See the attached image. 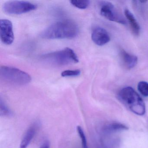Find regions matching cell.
<instances>
[{
  "label": "cell",
  "instance_id": "6da1fadb",
  "mask_svg": "<svg viewBox=\"0 0 148 148\" xmlns=\"http://www.w3.org/2000/svg\"><path fill=\"white\" fill-rule=\"evenodd\" d=\"M79 32L78 26L75 21L64 20L57 21L45 29L41 34L46 39H62L75 38Z\"/></svg>",
  "mask_w": 148,
  "mask_h": 148
},
{
  "label": "cell",
  "instance_id": "7a4b0ae2",
  "mask_svg": "<svg viewBox=\"0 0 148 148\" xmlns=\"http://www.w3.org/2000/svg\"><path fill=\"white\" fill-rule=\"evenodd\" d=\"M120 102L132 112L143 116L145 112V106L143 100L138 93L130 86L120 90L118 95Z\"/></svg>",
  "mask_w": 148,
  "mask_h": 148
},
{
  "label": "cell",
  "instance_id": "3957f363",
  "mask_svg": "<svg viewBox=\"0 0 148 148\" xmlns=\"http://www.w3.org/2000/svg\"><path fill=\"white\" fill-rule=\"evenodd\" d=\"M41 59L46 62L58 66L76 64L79 61L75 52L68 47L60 51L45 54L42 56Z\"/></svg>",
  "mask_w": 148,
  "mask_h": 148
},
{
  "label": "cell",
  "instance_id": "277c9868",
  "mask_svg": "<svg viewBox=\"0 0 148 148\" xmlns=\"http://www.w3.org/2000/svg\"><path fill=\"white\" fill-rule=\"evenodd\" d=\"M0 76L5 82L16 85H25L29 84L32 80L29 74L13 66H1Z\"/></svg>",
  "mask_w": 148,
  "mask_h": 148
},
{
  "label": "cell",
  "instance_id": "5b68a950",
  "mask_svg": "<svg viewBox=\"0 0 148 148\" xmlns=\"http://www.w3.org/2000/svg\"><path fill=\"white\" fill-rule=\"evenodd\" d=\"M38 6L34 3L25 1H11L4 3L3 10L10 14H20L36 10Z\"/></svg>",
  "mask_w": 148,
  "mask_h": 148
},
{
  "label": "cell",
  "instance_id": "8992f818",
  "mask_svg": "<svg viewBox=\"0 0 148 148\" xmlns=\"http://www.w3.org/2000/svg\"><path fill=\"white\" fill-rule=\"evenodd\" d=\"M100 14L103 17L111 21L125 25L126 20L116 9L112 3L103 1L100 4Z\"/></svg>",
  "mask_w": 148,
  "mask_h": 148
},
{
  "label": "cell",
  "instance_id": "52a82bcc",
  "mask_svg": "<svg viewBox=\"0 0 148 148\" xmlns=\"http://www.w3.org/2000/svg\"><path fill=\"white\" fill-rule=\"evenodd\" d=\"M0 36L3 44L7 45H12L14 40L12 23L9 20L0 21Z\"/></svg>",
  "mask_w": 148,
  "mask_h": 148
},
{
  "label": "cell",
  "instance_id": "ba28073f",
  "mask_svg": "<svg viewBox=\"0 0 148 148\" xmlns=\"http://www.w3.org/2000/svg\"><path fill=\"white\" fill-rule=\"evenodd\" d=\"M91 38L95 44L100 46L109 43L110 40V38L107 31L99 27L93 28L92 32Z\"/></svg>",
  "mask_w": 148,
  "mask_h": 148
},
{
  "label": "cell",
  "instance_id": "9c48e42d",
  "mask_svg": "<svg viewBox=\"0 0 148 148\" xmlns=\"http://www.w3.org/2000/svg\"><path fill=\"white\" fill-rule=\"evenodd\" d=\"M120 54L124 64L127 69H132L137 64L138 58L136 56L130 54L124 50H121Z\"/></svg>",
  "mask_w": 148,
  "mask_h": 148
},
{
  "label": "cell",
  "instance_id": "30bf717a",
  "mask_svg": "<svg viewBox=\"0 0 148 148\" xmlns=\"http://www.w3.org/2000/svg\"><path fill=\"white\" fill-rule=\"evenodd\" d=\"M36 124L33 125L28 128L21 143L20 148H27L34 137L37 131Z\"/></svg>",
  "mask_w": 148,
  "mask_h": 148
},
{
  "label": "cell",
  "instance_id": "8fae6325",
  "mask_svg": "<svg viewBox=\"0 0 148 148\" xmlns=\"http://www.w3.org/2000/svg\"><path fill=\"white\" fill-rule=\"evenodd\" d=\"M125 15L127 18L132 33L136 36H138L140 34V27L134 15L128 9L125 10Z\"/></svg>",
  "mask_w": 148,
  "mask_h": 148
},
{
  "label": "cell",
  "instance_id": "7c38bea8",
  "mask_svg": "<svg viewBox=\"0 0 148 148\" xmlns=\"http://www.w3.org/2000/svg\"><path fill=\"white\" fill-rule=\"evenodd\" d=\"M126 125L120 123H113L106 125L104 128V131L106 133H109L120 131L128 130Z\"/></svg>",
  "mask_w": 148,
  "mask_h": 148
},
{
  "label": "cell",
  "instance_id": "4fadbf2b",
  "mask_svg": "<svg viewBox=\"0 0 148 148\" xmlns=\"http://www.w3.org/2000/svg\"><path fill=\"white\" fill-rule=\"evenodd\" d=\"M70 2L73 5L80 9H86L89 6L90 4V1L88 0H72L70 1Z\"/></svg>",
  "mask_w": 148,
  "mask_h": 148
},
{
  "label": "cell",
  "instance_id": "5bb4252c",
  "mask_svg": "<svg viewBox=\"0 0 148 148\" xmlns=\"http://www.w3.org/2000/svg\"><path fill=\"white\" fill-rule=\"evenodd\" d=\"M138 90L144 97H148V83L141 81L138 84Z\"/></svg>",
  "mask_w": 148,
  "mask_h": 148
},
{
  "label": "cell",
  "instance_id": "9a60e30c",
  "mask_svg": "<svg viewBox=\"0 0 148 148\" xmlns=\"http://www.w3.org/2000/svg\"><path fill=\"white\" fill-rule=\"evenodd\" d=\"M77 130L79 135V137H80V138H81L82 148H88L86 137L84 132L83 131L82 127L80 126H78L77 127Z\"/></svg>",
  "mask_w": 148,
  "mask_h": 148
},
{
  "label": "cell",
  "instance_id": "2e32d148",
  "mask_svg": "<svg viewBox=\"0 0 148 148\" xmlns=\"http://www.w3.org/2000/svg\"><path fill=\"white\" fill-rule=\"evenodd\" d=\"M81 73L79 70H66L62 72L61 75L63 77H77L79 76Z\"/></svg>",
  "mask_w": 148,
  "mask_h": 148
},
{
  "label": "cell",
  "instance_id": "e0dca14e",
  "mask_svg": "<svg viewBox=\"0 0 148 148\" xmlns=\"http://www.w3.org/2000/svg\"><path fill=\"white\" fill-rule=\"evenodd\" d=\"M1 115L3 116H10L11 114V112L8 107L5 104V103L3 102L1 99Z\"/></svg>",
  "mask_w": 148,
  "mask_h": 148
},
{
  "label": "cell",
  "instance_id": "ac0fdd59",
  "mask_svg": "<svg viewBox=\"0 0 148 148\" xmlns=\"http://www.w3.org/2000/svg\"><path fill=\"white\" fill-rule=\"evenodd\" d=\"M40 148H50V145L48 142L44 143Z\"/></svg>",
  "mask_w": 148,
  "mask_h": 148
}]
</instances>
